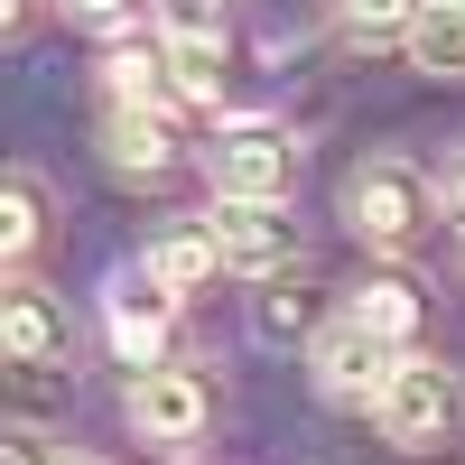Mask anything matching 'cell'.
<instances>
[{"label": "cell", "instance_id": "cell-1", "mask_svg": "<svg viewBox=\"0 0 465 465\" xmlns=\"http://www.w3.org/2000/svg\"><path fill=\"white\" fill-rule=\"evenodd\" d=\"M205 177H214V196H232V205H289V186H298V131L280 122V112H232V122L214 131V149H205Z\"/></svg>", "mask_w": 465, "mask_h": 465}, {"label": "cell", "instance_id": "cell-2", "mask_svg": "<svg viewBox=\"0 0 465 465\" xmlns=\"http://www.w3.org/2000/svg\"><path fill=\"white\" fill-rule=\"evenodd\" d=\"M344 223H354L363 252H410L419 232L438 223V186L419 159H363L344 177Z\"/></svg>", "mask_w": 465, "mask_h": 465}, {"label": "cell", "instance_id": "cell-3", "mask_svg": "<svg viewBox=\"0 0 465 465\" xmlns=\"http://www.w3.org/2000/svg\"><path fill=\"white\" fill-rule=\"evenodd\" d=\"M456 410H465L456 372H447L438 354H401V363H391V381H381V401H372V429L391 438L401 456H429V447L456 429Z\"/></svg>", "mask_w": 465, "mask_h": 465}, {"label": "cell", "instance_id": "cell-4", "mask_svg": "<svg viewBox=\"0 0 465 465\" xmlns=\"http://www.w3.org/2000/svg\"><path fill=\"white\" fill-rule=\"evenodd\" d=\"M168 326H177V289H168L149 261H122V270L103 280V335H112V354H122L131 372L168 363Z\"/></svg>", "mask_w": 465, "mask_h": 465}, {"label": "cell", "instance_id": "cell-5", "mask_svg": "<svg viewBox=\"0 0 465 465\" xmlns=\"http://www.w3.org/2000/svg\"><path fill=\"white\" fill-rule=\"evenodd\" d=\"M122 419L149 447H196L205 419H214V391H205V372H186V363H149V372H131Z\"/></svg>", "mask_w": 465, "mask_h": 465}, {"label": "cell", "instance_id": "cell-6", "mask_svg": "<svg viewBox=\"0 0 465 465\" xmlns=\"http://www.w3.org/2000/svg\"><path fill=\"white\" fill-rule=\"evenodd\" d=\"M391 363H401V344H381L363 317H354V307H344V317L335 326H317V335H307V372H317V391L326 401H381V381H391Z\"/></svg>", "mask_w": 465, "mask_h": 465}, {"label": "cell", "instance_id": "cell-7", "mask_svg": "<svg viewBox=\"0 0 465 465\" xmlns=\"http://www.w3.org/2000/svg\"><path fill=\"white\" fill-rule=\"evenodd\" d=\"M214 232H223V270H242V280H280V270L298 261L289 205H232V196H214Z\"/></svg>", "mask_w": 465, "mask_h": 465}, {"label": "cell", "instance_id": "cell-8", "mask_svg": "<svg viewBox=\"0 0 465 465\" xmlns=\"http://www.w3.org/2000/svg\"><path fill=\"white\" fill-rule=\"evenodd\" d=\"M0 344H10V363H65V354H74L65 298L37 289V280H19L10 298H0Z\"/></svg>", "mask_w": 465, "mask_h": 465}, {"label": "cell", "instance_id": "cell-9", "mask_svg": "<svg viewBox=\"0 0 465 465\" xmlns=\"http://www.w3.org/2000/svg\"><path fill=\"white\" fill-rule=\"evenodd\" d=\"M140 261L186 298V289H205L214 270H223V232H214V214H186V223H168V232H149V252H140Z\"/></svg>", "mask_w": 465, "mask_h": 465}, {"label": "cell", "instance_id": "cell-10", "mask_svg": "<svg viewBox=\"0 0 465 465\" xmlns=\"http://www.w3.org/2000/svg\"><path fill=\"white\" fill-rule=\"evenodd\" d=\"M401 56L429 74V84H465V0H429L419 28L401 37Z\"/></svg>", "mask_w": 465, "mask_h": 465}, {"label": "cell", "instance_id": "cell-11", "mask_svg": "<svg viewBox=\"0 0 465 465\" xmlns=\"http://www.w3.org/2000/svg\"><path fill=\"white\" fill-rule=\"evenodd\" d=\"M354 317H363L381 344H401V354H410V335H419V317H429V298H419L410 270H372V280L354 289Z\"/></svg>", "mask_w": 465, "mask_h": 465}, {"label": "cell", "instance_id": "cell-12", "mask_svg": "<svg viewBox=\"0 0 465 465\" xmlns=\"http://www.w3.org/2000/svg\"><path fill=\"white\" fill-rule=\"evenodd\" d=\"M103 149H112V168H122V177H168V168H177V140H168L159 112H112Z\"/></svg>", "mask_w": 465, "mask_h": 465}, {"label": "cell", "instance_id": "cell-13", "mask_svg": "<svg viewBox=\"0 0 465 465\" xmlns=\"http://www.w3.org/2000/svg\"><path fill=\"white\" fill-rule=\"evenodd\" d=\"M252 335L280 344V354L317 335V298H307V280H289V270H280V280H261V298H252Z\"/></svg>", "mask_w": 465, "mask_h": 465}, {"label": "cell", "instance_id": "cell-14", "mask_svg": "<svg viewBox=\"0 0 465 465\" xmlns=\"http://www.w3.org/2000/svg\"><path fill=\"white\" fill-rule=\"evenodd\" d=\"M103 84H112V103H122V112H168V103H177L168 47H159V56H149V47H112V56H103Z\"/></svg>", "mask_w": 465, "mask_h": 465}, {"label": "cell", "instance_id": "cell-15", "mask_svg": "<svg viewBox=\"0 0 465 465\" xmlns=\"http://www.w3.org/2000/svg\"><path fill=\"white\" fill-rule=\"evenodd\" d=\"M37 232H47V177H37V168H10V186H0V252L28 261Z\"/></svg>", "mask_w": 465, "mask_h": 465}, {"label": "cell", "instance_id": "cell-16", "mask_svg": "<svg viewBox=\"0 0 465 465\" xmlns=\"http://www.w3.org/2000/svg\"><path fill=\"white\" fill-rule=\"evenodd\" d=\"M168 47H232V0H149Z\"/></svg>", "mask_w": 465, "mask_h": 465}, {"label": "cell", "instance_id": "cell-17", "mask_svg": "<svg viewBox=\"0 0 465 465\" xmlns=\"http://www.w3.org/2000/svg\"><path fill=\"white\" fill-rule=\"evenodd\" d=\"M419 10H429V0H335V19H344L354 47H391V37H410Z\"/></svg>", "mask_w": 465, "mask_h": 465}, {"label": "cell", "instance_id": "cell-18", "mask_svg": "<svg viewBox=\"0 0 465 465\" xmlns=\"http://www.w3.org/2000/svg\"><path fill=\"white\" fill-rule=\"evenodd\" d=\"M177 103H223V47H168Z\"/></svg>", "mask_w": 465, "mask_h": 465}, {"label": "cell", "instance_id": "cell-19", "mask_svg": "<svg viewBox=\"0 0 465 465\" xmlns=\"http://www.w3.org/2000/svg\"><path fill=\"white\" fill-rule=\"evenodd\" d=\"M149 10V0H65V19H84V28H131Z\"/></svg>", "mask_w": 465, "mask_h": 465}, {"label": "cell", "instance_id": "cell-20", "mask_svg": "<svg viewBox=\"0 0 465 465\" xmlns=\"http://www.w3.org/2000/svg\"><path fill=\"white\" fill-rule=\"evenodd\" d=\"M10 465H65V456H47V438H37V429H10Z\"/></svg>", "mask_w": 465, "mask_h": 465}, {"label": "cell", "instance_id": "cell-21", "mask_svg": "<svg viewBox=\"0 0 465 465\" xmlns=\"http://www.w3.org/2000/svg\"><path fill=\"white\" fill-rule=\"evenodd\" d=\"M447 214H465V149H456V168H447Z\"/></svg>", "mask_w": 465, "mask_h": 465}, {"label": "cell", "instance_id": "cell-22", "mask_svg": "<svg viewBox=\"0 0 465 465\" xmlns=\"http://www.w3.org/2000/svg\"><path fill=\"white\" fill-rule=\"evenodd\" d=\"M0 28H10V37H19V28H28V0H0Z\"/></svg>", "mask_w": 465, "mask_h": 465}, {"label": "cell", "instance_id": "cell-23", "mask_svg": "<svg viewBox=\"0 0 465 465\" xmlns=\"http://www.w3.org/2000/svg\"><path fill=\"white\" fill-rule=\"evenodd\" d=\"M65 465H94V456H65Z\"/></svg>", "mask_w": 465, "mask_h": 465}]
</instances>
